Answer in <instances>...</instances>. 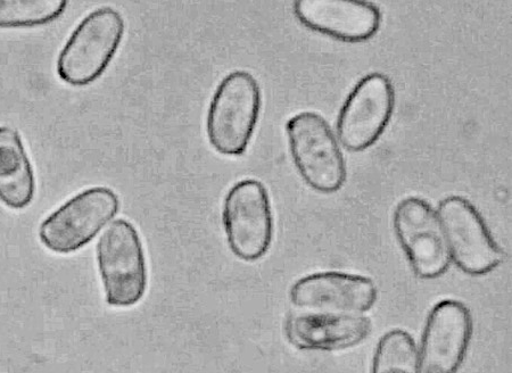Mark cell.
Instances as JSON below:
<instances>
[{
  "label": "cell",
  "mask_w": 512,
  "mask_h": 373,
  "mask_svg": "<svg viewBox=\"0 0 512 373\" xmlns=\"http://www.w3.org/2000/svg\"><path fill=\"white\" fill-rule=\"evenodd\" d=\"M292 161L305 185L320 194H335L345 184L348 171L340 144L319 113L304 111L286 123Z\"/></svg>",
  "instance_id": "3957f363"
},
{
  "label": "cell",
  "mask_w": 512,
  "mask_h": 373,
  "mask_svg": "<svg viewBox=\"0 0 512 373\" xmlns=\"http://www.w3.org/2000/svg\"><path fill=\"white\" fill-rule=\"evenodd\" d=\"M474 334L472 312L457 300L434 305L421 335L419 361L424 373H458Z\"/></svg>",
  "instance_id": "30bf717a"
},
{
  "label": "cell",
  "mask_w": 512,
  "mask_h": 373,
  "mask_svg": "<svg viewBox=\"0 0 512 373\" xmlns=\"http://www.w3.org/2000/svg\"><path fill=\"white\" fill-rule=\"evenodd\" d=\"M68 5L63 0H0V29L47 26L59 20Z\"/></svg>",
  "instance_id": "2e32d148"
},
{
  "label": "cell",
  "mask_w": 512,
  "mask_h": 373,
  "mask_svg": "<svg viewBox=\"0 0 512 373\" xmlns=\"http://www.w3.org/2000/svg\"><path fill=\"white\" fill-rule=\"evenodd\" d=\"M393 229L418 278L437 279L449 270L451 258L439 215L423 198L407 197L396 205Z\"/></svg>",
  "instance_id": "9c48e42d"
},
{
  "label": "cell",
  "mask_w": 512,
  "mask_h": 373,
  "mask_svg": "<svg viewBox=\"0 0 512 373\" xmlns=\"http://www.w3.org/2000/svg\"><path fill=\"white\" fill-rule=\"evenodd\" d=\"M99 277L106 302L130 308L142 301L147 289V262L142 239L132 223L114 221L96 246Z\"/></svg>",
  "instance_id": "277c9868"
},
{
  "label": "cell",
  "mask_w": 512,
  "mask_h": 373,
  "mask_svg": "<svg viewBox=\"0 0 512 373\" xmlns=\"http://www.w3.org/2000/svg\"><path fill=\"white\" fill-rule=\"evenodd\" d=\"M395 90L383 73H369L346 97L336 121L338 142L352 153L374 146L390 124Z\"/></svg>",
  "instance_id": "ba28073f"
},
{
  "label": "cell",
  "mask_w": 512,
  "mask_h": 373,
  "mask_svg": "<svg viewBox=\"0 0 512 373\" xmlns=\"http://www.w3.org/2000/svg\"><path fill=\"white\" fill-rule=\"evenodd\" d=\"M119 210L120 198L113 189L97 186L82 190L41 222L40 243L56 254L76 253L93 242Z\"/></svg>",
  "instance_id": "5b68a950"
},
{
  "label": "cell",
  "mask_w": 512,
  "mask_h": 373,
  "mask_svg": "<svg viewBox=\"0 0 512 373\" xmlns=\"http://www.w3.org/2000/svg\"><path fill=\"white\" fill-rule=\"evenodd\" d=\"M293 13L304 28L348 44L374 38L382 26L381 11L368 2L299 0Z\"/></svg>",
  "instance_id": "7c38bea8"
},
{
  "label": "cell",
  "mask_w": 512,
  "mask_h": 373,
  "mask_svg": "<svg viewBox=\"0 0 512 373\" xmlns=\"http://www.w3.org/2000/svg\"><path fill=\"white\" fill-rule=\"evenodd\" d=\"M414 337L403 329H393L379 339L370 373H420Z\"/></svg>",
  "instance_id": "9a60e30c"
},
{
  "label": "cell",
  "mask_w": 512,
  "mask_h": 373,
  "mask_svg": "<svg viewBox=\"0 0 512 373\" xmlns=\"http://www.w3.org/2000/svg\"><path fill=\"white\" fill-rule=\"evenodd\" d=\"M373 322L362 314L308 311L292 314L285 323V336L297 350L336 352L365 342Z\"/></svg>",
  "instance_id": "4fadbf2b"
},
{
  "label": "cell",
  "mask_w": 512,
  "mask_h": 373,
  "mask_svg": "<svg viewBox=\"0 0 512 373\" xmlns=\"http://www.w3.org/2000/svg\"><path fill=\"white\" fill-rule=\"evenodd\" d=\"M126 22L113 7L89 13L71 32L56 62L57 76L72 87L94 84L119 52Z\"/></svg>",
  "instance_id": "7a4b0ae2"
},
{
  "label": "cell",
  "mask_w": 512,
  "mask_h": 373,
  "mask_svg": "<svg viewBox=\"0 0 512 373\" xmlns=\"http://www.w3.org/2000/svg\"><path fill=\"white\" fill-rule=\"evenodd\" d=\"M437 215L451 260L466 275H489L505 254L486 226L482 214L467 198L451 195L441 201Z\"/></svg>",
  "instance_id": "52a82bcc"
},
{
  "label": "cell",
  "mask_w": 512,
  "mask_h": 373,
  "mask_svg": "<svg viewBox=\"0 0 512 373\" xmlns=\"http://www.w3.org/2000/svg\"><path fill=\"white\" fill-rule=\"evenodd\" d=\"M222 225L229 250L237 259L255 262L269 252L275 221L268 190L261 181L244 179L228 190Z\"/></svg>",
  "instance_id": "8992f818"
},
{
  "label": "cell",
  "mask_w": 512,
  "mask_h": 373,
  "mask_svg": "<svg viewBox=\"0 0 512 373\" xmlns=\"http://www.w3.org/2000/svg\"><path fill=\"white\" fill-rule=\"evenodd\" d=\"M36 194V177L18 130L0 127V202L8 209H27Z\"/></svg>",
  "instance_id": "5bb4252c"
},
{
  "label": "cell",
  "mask_w": 512,
  "mask_h": 373,
  "mask_svg": "<svg viewBox=\"0 0 512 373\" xmlns=\"http://www.w3.org/2000/svg\"><path fill=\"white\" fill-rule=\"evenodd\" d=\"M262 109L259 81L249 71H231L222 78L206 112V136L220 155L238 157L249 148Z\"/></svg>",
  "instance_id": "6da1fadb"
},
{
  "label": "cell",
  "mask_w": 512,
  "mask_h": 373,
  "mask_svg": "<svg viewBox=\"0 0 512 373\" xmlns=\"http://www.w3.org/2000/svg\"><path fill=\"white\" fill-rule=\"evenodd\" d=\"M377 298L373 280L336 271L312 273L289 290L296 308L316 312L362 314L374 308Z\"/></svg>",
  "instance_id": "8fae6325"
}]
</instances>
